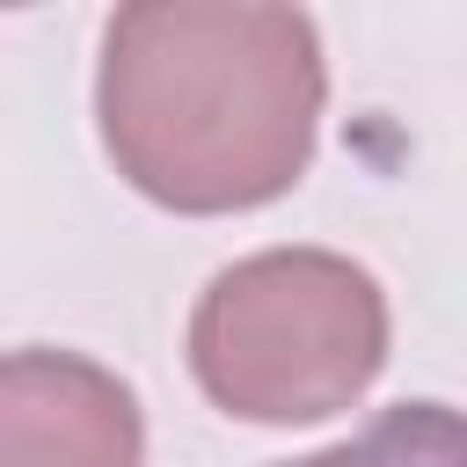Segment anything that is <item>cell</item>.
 Here are the masks:
<instances>
[{"label": "cell", "instance_id": "obj_1", "mask_svg": "<svg viewBox=\"0 0 467 467\" xmlns=\"http://www.w3.org/2000/svg\"><path fill=\"white\" fill-rule=\"evenodd\" d=\"M328 58L306 7L131 0L102 22L95 131L161 212L219 219L277 204L321 139Z\"/></svg>", "mask_w": 467, "mask_h": 467}, {"label": "cell", "instance_id": "obj_2", "mask_svg": "<svg viewBox=\"0 0 467 467\" xmlns=\"http://www.w3.org/2000/svg\"><path fill=\"white\" fill-rule=\"evenodd\" d=\"M387 292L336 248H255L190 306V372L241 423H321L387 365Z\"/></svg>", "mask_w": 467, "mask_h": 467}, {"label": "cell", "instance_id": "obj_3", "mask_svg": "<svg viewBox=\"0 0 467 467\" xmlns=\"http://www.w3.org/2000/svg\"><path fill=\"white\" fill-rule=\"evenodd\" d=\"M146 416L124 372L88 350H0V467H139Z\"/></svg>", "mask_w": 467, "mask_h": 467}, {"label": "cell", "instance_id": "obj_4", "mask_svg": "<svg viewBox=\"0 0 467 467\" xmlns=\"http://www.w3.org/2000/svg\"><path fill=\"white\" fill-rule=\"evenodd\" d=\"M277 467H467V423L452 401H394L358 438H336Z\"/></svg>", "mask_w": 467, "mask_h": 467}]
</instances>
